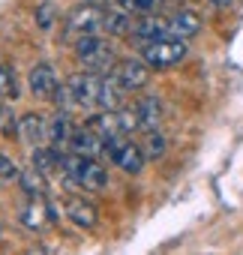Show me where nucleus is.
<instances>
[{"instance_id":"obj_5","label":"nucleus","mask_w":243,"mask_h":255,"mask_svg":"<svg viewBox=\"0 0 243 255\" xmlns=\"http://www.w3.org/2000/svg\"><path fill=\"white\" fill-rule=\"evenodd\" d=\"M105 153L111 156V162L117 168H123L126 174H138L144 168V150L138 144H132L126 135H117V138H108L105 141Z\"/></svg>"},{"instance_id":"obj_13","label":"nucleus","mask_w":243,"mask_h":255,"mask_svg":"<svg viewBox=\"0 0 243 255\" xmlns=\"http://www.w3.org/2000/svg\"><path fill=\"white\" fill-rule=\"evenodd\" d=\"M69 147H72V153L96 156V153H102V150H105V141H102L93 129H78V132H72V135H69Z\"/></svg>"},{"instance_id":"obj_10","label":"nucleus","mask_w":243,"mask_h":255,"mask_svg":"<svg viewBox=\"0 0 243 255\" xmlns=\"http://www.w3.org/2000/svg\"><path fill=\"white\" fill-rule=\"evenodd\" d=\"M18 135L24 138V144H42V141H48V123L39 117V114H24L21 120H18Z\"/></svg>"},{"instance_id":"obj_7","label":"nucleus","mask_w":243,"mask_h":255,"mask_svg":"<svg viewBox=\"0 0 243 255\" xmlns=\"http://www.w3.org/2000/svg\"><path fill=\"white\" fill-rule=\"evenodd\" d=\"M150 63L141 57V60H135V57H126V60H120V63H114V78L123 84L126 90H141L147 81H150Z\"/></svg>"},{"instance_id":"obj_16","label":"nucleus","mask_w":243,"mask_h":255,"mask_svg":"<svg viewBox=\"0 0 243 255\" xmlns=\"http://www.w3.org/2000/svg\"><path fill=\"white\" fill-rule=\"evenodd\" d=\"M168 24H171V36H177V39H192V36H198V30H201V18H198L195 12H189V9L177 12Z\"/></svg>"},{"instance_id":"obj_15","label":"nucleus","mask_w":243,"mask_h":255,"mask_svg":"<svg viewBox=\"0 0 243 255\" xmlns=\"http://www.w3.org/2000/svg\"><path fill=\"white\" fill-rule=\"evenodd\" d=\"M66 216L78 225V228H93L96 225V207L90 201H81V198H69L66 201Z\"/></svg>"},{"instance_id":"obj_12","label":"nucleus","mask_w":243,"mask_h":255,"mask_svg":"<svg viewBox=\"0 0 243 255\" xmlns=\"http://www.w3.org/2000/svg\"><path fill=\"white\" fill-rule=\"evenodd\" d=\"M135 111H138V129H144V132H153L156 126H159V120H162V105H159L156 96L138 99Z\"/></svg>"},{"instance_id":"obj_23","label":"nucleus","mask_w":243,"mask_h":255,"mask_svg":"<svg viewBox=\"0 0 243 255\" xmlns=\"http://www.w3.org/2000/svg\"><path fill=\"white\" fill-rule=\"evenodd\" d=\"M141 150H144V156H147V159H159V156L165 153V138L153 129V132H147V138H144V147H141Z\"/></svg>"},{"instance_id":"obj_3","label":"nucleus","mask_w":243,"mask_h":255,"mask_svg":"<svg viewBox=\"0 0 243 255\" xmlns=\"http://www.w3.org/2000/svg\"><path fill=\"white\" fill-rule=\"evenodd\" d=\"M75 57L84 63V69L90 72H105V69H114V51L105 39H99L96 33H87V36H78L75 42Z\"/></svg>"},{"instance_id":"obj_1","label":"nucleus","mask_w":243,"mask_h":255,"mask_svg":"<svg viewBox=\"0 0 243 255\" xmlns=\"http://www.w3.org/2000/svg\"><path fill=\"white\" fill-rule=\"evenodd\" d=\"M99 81L102 78L93 72H78L66 84L57 87L54 102L63 108H93V105H99Z\"/></svg>"},{"instance_id":"obj_24","label":"nucleus","mask_w":243,"mask_h":255,"mask_svg":"<svg viewBox=\"0 0 243 255\" xmlns=\"http://www.w3.org/2000/svg\"><path fill=\"white\" fill-rule=\"evenodd\" d=\"M18 177H21V168H18L9 156L0 153V186H9V183H15Z\"/></svg>"},{"instance_id":"obj_21","label":"nucleus","mask_w":243,"mask_h":255,"mask_svg":"<svg viewBox=\"0 0 243 255\" xmlns=\"http://www.w3.org/2000/svg\"><path fill=\"white\" fill-rule=\"evenodd\" d=\"M0 96L3 99H15L18 96V84H15V69L12 66H0Z\"/></svg>"},{"instance_id":"obj_2","label":"nucleus","mask_w":243,"mask_h":255,"mask_svg":"<svg viewBox=\"0 0 243 255\" xmlns=\"http://www.w3.org/2000/svg\"><path fill=\"white\" fill-rule=\"evenodd\" d=\"M60 168L66 171V177L75 186H84V189H93V192H99V189L108 186V174H105V168L93 156H81V153L63 156V165Z\"/></svg>"},{"instance_id":"obj_11","label":"nucleus","mask_w":243,"mask_h":255,"mask_svg":"<svg viewBox=\"0 0 243 255\" xmlns=\"http://www.w3.org/2000/svg\"><path fill=\"white\" fill-rule=\"evenodd\" d=\"M126 87L120 84L114 75H102V81H99V105L102 108H120L123 105V99H126Z\"/></svg>"},{"instance_id":"obj_18","label":"nucleus","mask_w":243,"mask_h":255,"mask_svg":"<svg viewBox=\"0 0 243 255\" xmlns=\"http://www.w3.org/2000/svg\"><path fill=\"white\" fill-rule=\"evenodd\" d=\"M69 117H66V111H57L51 120H48V144H66L69 141Z\"/></svg>"},{"instance_id":"obj_4","label":"nucleus","mask_w":243,"mask_h":255,"mask_svg":"<svg viewBox=\"0 0 243 255\" xmlns=\"http://www.w3.org/2000/svg\"><path fill=\"white\" fill-rule=\"evenodd\" d=\"M186 39H177V36H162V39H153V42H144L141 48V57L153 66V69H168V66H177L183 57H186Z\"/></svg>"},{"instance_id":"obj_20","label":"nucleus","mask_w":243,"mask_h":255,"mask_svg":"<svg viewBox=\"0 0 243 255\" xmlns=\"http://www.w3.org/2000/svg\"><path fill=\"white\" fill-rule=\"evenodd\" d=\"M18 183H21V189L30 195V198H36V195H45V174L33 165V168H21V177H18Z\"/></svg>"},{"instance_id":"obj_17","label":"nucleus","mask_w":243,"mask_h":255,"mask_svg":"<svg viewBox=\"0 0 243 255\" xmlns=\"http://www.w3.org/2000/svg\"><path fill=\"white\" fill-rule=\"evenodd\" d=\"M129 15H132V12H126V9L105 12L102 30H108V33H114V36H126V33H132V18H129Z\"/></svg>"},{"instance_id":"obj_25","label":"nucleus","mask_w":243,"mask_h":255,"mask_svg":"<svg viewBox=\"0 0 243 255\" xmlns=\"http://www.w3.org/2000/svg\"><path fill=\"white\" fill-rule=\"evenodd\" d=\"M36 24H39L42 30H48V27L54 24V3H51V0H42V3H39V9H36Z\"/></svg>"},{"instance_id":"obj_26","label":"nucleus","mask_w":243,"mask_h":255,"mask_svg":"<svg viewBox=\"0 0 243 255\" xmlns=\"http://www.w3.org/2000/svg\"><path fill=\"white\" fill-rule=\"evenodd\" d=\"M84 3H96V6H102V3H108V0H84Z\"/></svg>"},{"instance_id":"obj_22","label":"nucleus","mask_w":243,"mask_h":255,"mask_svg":"<svg viewBox=\"0 0 243 255\" xmlns=\"http://www.w3.org/2000/svg\"><path fill=\"white\" fill-rule=\"evenodd\" d=\"M156 3H159V0H117V6L132 12V15H150L156 9Z\"/></svg>"},{"instance_id":"obj_27","label":"nucleus","mask_w":243,"mask_h":255,"mask_svg":"<svg viewBox=\"0 0 243 255\" xmlns=\"http://www.w3.org/2000/svg\"><path fill=\"white\" fill-rule=\"evenodd\" d=\"M210 3H216V6H225V3H231V0H210Z\"/></svg>"},{"instance_id":"obj_9","label":"nucleus","mask_w":243,"mask_h":255,"mask_svg":"<svg viewBox=\"0 0 243 255\" xmlns=\"http://www.w3.org/2000/svg\"><path fill=\"white\" fill-rule=\"evenodd\" d=\"M27 84H30V93L39 96V99H54V93H57V87H60L57 72H54L48 63H36V66L30 69Z\"/></svg>"},{"instance_id":"obj_14","label":"nucleus","mask_w":243,"mask_h":255,"mask_svg":"<svg viewBox=\"0 0 243 255\" xmlns=\"http://www.w3.org/2000/svg\"><path fill=\"white\" fill-rule=\"evenodd\" d=\"M132 33H135L141 42H153V39L171 36V24H168V21H162V18H150V15H144V18L132 27Z\"/></svg>"},{"instance_id":"obj_8","label":"nucleus","mask_w":243,"mask_h":255,"mask_svg":"<svg viewBox=\"0 0 243 255\" xmlns=\"http://www.w3.org/2000/svg\"><path fill=\"white\" fill-rule=\"evenodd\" d=\"M21 225L24 228H30V231H42L45 225H51V222H57V210L45 201V195H36V198H30L27 201V207L21 210Z\"/></svg>"},{"instance_id":"obj_19","label":"nucleus","mask_w":243,"mask_h":255,"mask_svg":"<svg viewBox=\"0 0 243 255\" xmlns=\"http://www.w3.org/2000/svg\"><path fill=\"white\" fill-rule=\"evenodd\" d=\"M33 165L42 171V174H48V171H54V168H60L63 165V156H60V150L51 144V147H36L33 150Z\"/></svg>"},{"instance_id":"obj_6","label":"nucleus","mask_w":243,"mask_h":255,"mask_svg":"<svg viewBox=\"0 0 243 255\" xmlns=\"http://www.w3.org/2000/svg\"><path fill=\"white\" fill-rule=\"evenodd\" d=\"M102 24H105V9L96 6V3H81L78 9L69 12V18H66V33H72V36H87V33H96Z\"/></svg>"}]
</instances>
